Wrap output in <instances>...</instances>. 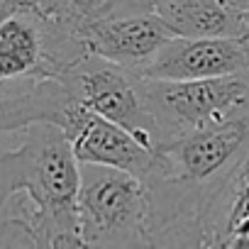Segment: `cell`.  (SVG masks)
<instances>
[{
  "label": "cell",
  "mask_w": 249,
  "mask_h": 249,
  "mask_svg": "<svg viewBox=\"0 0 249 249\" xmlns=\"http://www.w3.org/2000/svg\"><path fill=\"white\" fill-rule=\"evenodd\" d=\"M22 132L20 147L0 154V203L13 198L35 247H83L76 210L81 166L66 132L49 122Z\"/></svg>",
  "instance_id": "1"
},
{
  "label": "cell",
  "mask_w": 249,
  "mask_h": 249,
  "mask_svg": "<svg viewBox=\"0 0 249 249\" xmlns=\"http://www.w3.org/2000/svg\"><path fill=\"white\" fill-rule=\"evenodd\" d=\"M78 166L76 210L83 247H152L147 183L105 164Z\"/></svg>",
  "instance_id": "2"
},
{
  "label": "cell",
  "mask_w": 249,
  "mask_h": 249,
  "mask_svg": "<svg viewBox=\"0 0 249 249\" xmlns=\"http://www.w3.org/2000/svg\"><path fill=\"white\" fill-rule=\"evenodd\" d=\"M142 83L159 130V147L188 132L249 120V78L244 71L193 81L142 78Z\"/></svg>",
  "instance_id": "3"
},
{
  "label": "cell",
  "mask_w": 249,
  "mask_h": 249,
  "mask_svg": "<svg viewBox=\"0 0 249 249\" xmlns=\"http://www.w3.org/2000/svg\"><path fill=\"white\" fill-rule=\"evenodd\" d=\"M73 10L86 49L135 73L174 37L152 0H73Z\"/></svg>",
  "instance_id": "4"
},
{
  "label": "cell",
  "mask_w": 249,
  "mask_h": 249,
  "mask_svg": "<svg viewBox=\"0 0 249 249\" xmlns=\"http://www.w3.org/2000/svg\"><path fill=\"white\" fill-rule=\"evenodd\" d=\"M71 93L93 112L112 120L115 124L132 132L144 147L157 152L159 130L144 98L142 76L107 61L95 54H86L64 76Z\"/></svg>",
  "instance_id": "5"
},
{
  "label": "cell",
  "mask_w": 249,
  "mask_h": 249,
  "mask_svg": "<svg viewBox=\"0 0 249 249\" xmlns=\"http://www.w3.org/2000/svg\"><path fill=\"white\" fill-rule=\"evenodd\" d=\"M244 66L247 52L242 39L174 35L137 76L154 81H193L239 73Z\"/></svg>",
  "instance_id": "6"
},
{
  "label": "cell",
  "mask_w": 249,
  "mask_h": 249,
  "mask_svg": "<svg viewBox=\"0 0 249 249\" xmlns=\"http://www.w3.org/2000/svg\"><path fill=\"white\" fill-rule=\"evenodd\" d=\"M78 164H105L130 171L142 181L154 166V152L144 147L132 132L115 124L112 120L81 105L64 130Z\"/></svg>",
  "instance_id": "7"
},
{
  "label": "cell",
  "mask_w": 249,
  "mask_h": 249,
  "mask_svg": "<svg viewBox=\"0 0 249 249\" xmlns=\"http://www.w3.org/2000/svg\"><path fill=\"white\" fill-rule=\"evenodd\" d=\"M154 13L178 37H234L249 32V0H152Z\"/></svg>",
  "instance_id": "8"
},
{
  "label": "cell",
  "mask_w": 249,
  "mask_h": 249,
  "mask_svg": "<svg viewBox=\"0 0 249 249\" xmlns=\"http://www.w3.org/2000/svg\"><path fill=\"white\" fill-rule=\"evenodd\" d=\"M35 3H39V0H0V15L18 10V8H25V5H35Z\"/></svg>",
  "instance_id": "9"
},
{
  "label": "cell",
  "mask_w": 249,
  "mask_h": 249,
  "mask_svg": "<svg viewBox=\"0 0 249 249\" xmlns=\"http://www.w3.org/2000/svg\"><path fill=\"white\" fill-rule=\"evenodd\" d=\"M8 215H10V203H8V205H3V203H0V230H3V225H5Z\"/></svg>",
  "instance_id": "10"
},
{
  "label": "cell",
  "mask_w": 249,
  "mask_h": 249,
  "mask_svg": "<svg viewBox=\"0 0 249 249\" xmlns=\"http://www.w3.org/2000/svg\"><path fill=\"white\" fill-rule=\"evenodd\" d=\"M242 42H244V52H247V66H244V73H247V78H249V32L242 37Z\"/></svg>",
  "instance_id": "11"
}]
</instances>
